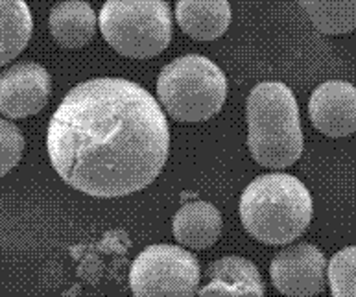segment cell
<instances>
[{
  "label": "cell",
  "mask_w": 356,
  "mask_h": 297,
  "mask_svg": "<svg viewBox=\"0 0 356 297\" xmlns=\"http://www.w3.org/2000/svg\"><path fill=\"white\" fill-rule=\"evenodd\" d=\"M47 148L67 185L95 198H120L143 191L161 174L170 127L144 87L96 78L67 93L48 124Z\"/></svg>",
  "instance_id": "obj_1"
},
{
  "label": "cell",
  "mask_w": 356,
  "mask_h": 297,
  "mask_svg": "<svg viewBox=\"0 0 356 297\" xmlns=\"http://www.w3.org/2000/svg\"><path fill=\"white\" fill-rule=\"evenodd\" d=\"M240 220L262 244H290L309 227L312 198L303 181L293 175H259L242 192Z\"/></svg>",
  "instance_id": "obj_2"
},
{
  "label": "cell",
  "mask_w": 356,
  "mask_h": 297,
  "mask_svg": "<svg viewBox=\"0 0 356 297\" xmlns=\"http://www.w3.org/2000/svg\"><path fill=\"white\" fill-rule=\"evenodd\" d=\"M248 148L261 166L288 168L303 154V129L292 89L262 81L248 96Z\"/></svg>",
  "instance_id": "obj_3"
},
{
  "label": "cell",
  "mask_w": 356,
  "mask_h": 297,
  "mask_svg": "<svg viewBox=\"0 0 356 297\" xmlns=\"http://www.w3.org/2000/svg\"><path fill=\"white\" fill-rule=\"evenodd\" d=\"M157 98L177 122H205L225 104L227 80L214 61L188 54L163 67Z\"/></svg>",
  "instance_id": "obj_4"
},
{
  "label": "cell",
  "mask_w": 356,
  "mask_h": 297,
  "mask_svg": "<svg viewBox=\"0 0 356 297\" xmlns=\"http://www.w3.org/2000/svg\"><path fill=\"white\" fill-rule=\"evenodd\" d=\"M98 24L109 47L131 59L155 58L172 41L166 0H106Z\"/></svg>",
  "instance_id": "obj_5"
},
{
  "label": "cell",
  "mask_w": 356,
  "mask_h": 297,
  "mask_svg": "<svg viewBox=\"0 0 356 297\" xmlns=\"http://www.w3.org/2000/svg\"><path fill=\"white\" fill-rule=\"evenodd\" d=\"M200 279L196 257L170 244L148 246L129 270V287L135 297H194Z\"/></svg>",
  "instance_id": "obj_6"
},
{
  "label": "cell",
  "mask_w": 356,
  "mask_h": 297,
  "mask_svg": "<svg viewBox=\"0 0 356 297\" xmlns=\"http://www.w3.org/2000/svg\"><path fill=\"white\" fill-rule=\"evenodd\" d=\"M273 287L286 297H314L325 290L329 262L323 251L312 244L290 246L270 264Z\"/></svg>",
  "instance_id": "obj_7"
},
{
  "label": "cell",
  "mask_w": 356,
  "mask_h": 297,
  "mask_svg": "<svg viewBox=\"0 0 356 297\" xmlns=\"http://www.w3.org/2000/svg\"><path fill=\"white\" fill-rule=\"evenodd\" d=\"M52 89L50 74L32 61L13 65L0 78V111L8 118L35 115L47 106Z\"/></svg>",
  "instance_id": "obj_8"
},
{
  "label": "cell",
  "mask_w": 356,
  "mask_h": 297,
  "mask_svg": "<svg viewBox=\"0 0 356 297\" xmlns=\"http://www.w3.org/2000/svg\"><path fill=\"white\" fill-rule=\"evenodd\" d=\"M314 127L327 137H347L356 131V87L341 80L325 81L309 102Z\"/></svg>",
  "instance_id": "obj_9"
},
{
  "label": "cell",
  "mask_w": 356,
  "mask_h": 297,
  "mask_svg": "<svg viewBox=\"0 0 356 297\" xmlns=\"http://www.w3.org/2000/svg\"><path fill=\"white\" fill-rule=\"evenodd\" d=\"M205 279L197 297H264L261 271L244 257L214 260L205 270Z\"/></svg>",
  "instance_id": "obj_10"
},
{
  "label": "cell",
  "mask_w": 356,
  "mask_h": 297,
  "mask_svg": "<svg viewBox=\"0 0 356 297\" xmlns=\"http://www.w3.org/2000/svg\"><path fill=\"white\" fill-rule=\"evenodd\" d=\"M176 21L196 41L222 38L231 24L229 0H177Z\"/></svg>",
  "instance_id": "obj_11"
},
{
  "label": "cell",
  "mask_w": 356,
  "mask_h": 297,
  "mask_svg": "<svg viewBox=\"0 0 356 297\" xmlns=\"http://www.w3.org/2000/svg\"><path fill=\"white\" fill-rule=\"evenodd\" d=\"M172 231L181 246L207 250L220 239L222 216L218 209L207 202L185 203L174 216Z\"/></svg>",
  "instance_id": "obj_12"
},
{
  "label": "cell",
  "mask_w": 356,
  "mask_h": 297,
  "mask_svg": "<svg viewBox=\"0 0 356 297\" xmlns=\"http://www.w3.org/2000/svg\"><path fill=\"white\" fill-rule=\"evenodd\" d=\"M48 28L63 48H81L95 38L96 13L86 0H65L52 8Z\"/></svg>",
  "instance_id": "obj_13"
},
{
  "label": "cell",
  "mask_w": 356,
  "mask_h": 297,
  "mask_svg": "<svg viewBox=\"0 0 356 297\" xmlns=\"http://www.w3.org/2000/svg\"><path fill=\"white\" fill-rule=\"evenodd\" d=\"M2 10V41L0 63L8 65L26 48L32 38V13L24 0H0Z\"/></svg>",
  "instance_id": "obj_14"
},
{
  "label": "cell",
  "mask_w": 356,
  "mask_h": 297,
  "mask_svg": "<svg viewBox=\"0 0 356 297\" xmlns=\"http://www.w3.org/2000/svg\"><path fill=\"white\" fill-rule=\"evenodd\" d=\"M316 30L341 35L356 30V0H298Z\"/></svg>",
  "instance_id": "obj_15"
},
{
  "label": "cell",
  "mask_w": 356,
  "mask_h": 297,
  "mask_svg": "<svg viewBox=\"0 0 356 297\" xmlns=\"http://www.w3.org/2000/svg\"><path fill=\"white\" fill-rule=\"evenodd\" d=\"M332 297H356V246L338 251L329 262Z\"/></svg>",
  "instance_id": "obj_16"
},
{
  "label": "cell",
  "mask_w": 356,
  "mask_h": 297,
  "mask_svg": "<svg viewBox=\"0 0 356 297\" xmlns=\"http://www.w3.org/2000/svg\"><path fill=\"white\" fill-rule=\"evenodd\" d=\"M0 141H2V165H0L2 170H0V174L6 175L21 161L22 152H24V137L15 124L2 120L0 122Z\"/></svg>",
  "instance_id": "obj_17"
}]
</instances>
